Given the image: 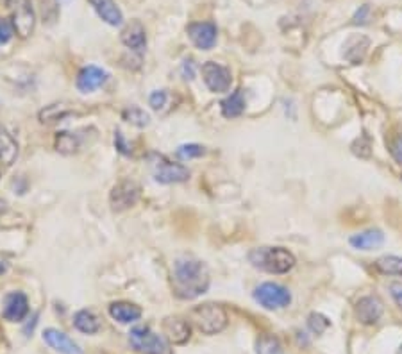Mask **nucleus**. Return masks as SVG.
Masks as SVG:
<instances>
[{
    "mask_svg": "<svg viewBox=\"0 0 402 354\" xmlns=\"http://www.w3.org/2000/svg\"><path fill=\"white\" fill-rule=\"evenodd\" d=\"M163 331L170 342L174 344H184V342L190 340V326L188 322H184L181 319H165L163 322Z\"/></svg>",
    "mask_w": 402,
    "mask_h": 354,
    "instance_id": "obj_19",
    "label": "nucleus"
},
{
    "mask_svg": "<svg viewBox=\"0 0 402 354\" xmlns=\"http://www.w3.org/2000/svg\"><path fill=\"white\" fill-rule=\"evenodd\" d=\"M66 115H68V110H66L65 106L52 104L41 111L40 120H41V124H54V122H59V120H63Z\"/></svg>",
    "mask_w": 402,
    "mask_h": 354,
    "instance_id": "obj_25",
    "label": "nucleus"
},
{
    "mask_svg": "<svg viewBox=\"0 0 402 354\" xmlns=\"http://www.w3.org/2000/svg\"><path fill=\"white\" fill-rule=\"evenodd\" d=\"M8 9L11 13V23L18 36L27 38L34 31V9H32L31 0H8Z\"/></svg>",
    "mask_w": 402,
    "mask_h": 354,
    "instance_id": "obj_5",
    "label": "nucleus"
},
{
    "mask_svg": "<svg viewBox=\"0 0 402 354\" xmlns=\"http://www.w3.org/2000/svg\"><path fill=\"white\" fill-rule=\"evenodd\" d=\"M392 154H394L397 161L402 163V138H399V140L394 144V149H392Z\"/></svg>",
    "mask_w": 402,
    "mask_h": 354,
    "instance_id": "obj_35",
    "label": "nucleus"
},
{
    "mask_svg": "<svg viewBox=\"0 0 402 354\" xmlns=\"http://www.w3.org/2000/svg\"><path fill=\"white\" fill-rule=\"evenodd\" d=\"M204 154V147L195 144L190 145H181L179 149H177V156L183 157V159H192V157H199Z\"/></svg>",
    "mask_w": 402,
    "mask_h": 354,
    "instance_id": "obj_29",
    "label": "nucleus"
},
{
    "mask_svg": "<svg viewBox=\"0 0 402 354\" xmlns=\"http://www.w3.org/2000/svg\"><path fill=\"white\" fill-rule=\"evenodd\" d=\"M258 354H284L283 347H281L279 340L270 335H265L258 340V346H256Z\"/></svg>",
    "mask_w": 402,
    "mask_h": 354,
    "instance_id": "obj_26",
    "label": "nucleus"
},
{
    "mask_svg": "<svg viewBox=\"0 0 402 354\" xmlns=\"http://www.w3.org/2000/svg\"><path fill=\"white\" fill-rule=\"evenodd\" d=\"M29 313V301H27L26 293L22 292H11L6 295L4 299V319L9 322H22Z\"/></svg>",
    "mask_w": 402,
    "mask_h": 354,
    "instance_id": "obj_11",
    "label": "nucleus"
},
{
    "mask_svg": "<svg viewBox=\"0 0 402 354\" xmlns=\"http://www.w3.org/2000/svg\"><path fill=\"white\" fill-rule=\"evenodd\" d=\"M188 36L201 50H210L217 43V26L211 22H197L188 26Z\"/></svg>",
    "mask_w": 402,
    "mask_h": 354,
    "instance_id": "obj_10",
    "label": "nucleus"
},
{
    "mask_svg": "<svg viewBox=\"0 0 402 354\" xmlns=\"http://www.w3.org/2000/svg\"><path fill=\"white\" fill-rule=\"evenodd\" d=\"M56 149L63 154H72L79 149V140L70 132H59L56 138Z\"/></svg>",
    "mask_w": 402,
    "mask_h": 354,
    "instance_id": "obj_24",
    "label": "nucleus"
},
{
    "mask_svg": "<svg viewBox=\"0 0 402 354\" xmlns=\"http://www.w3.org/2000/svg\"><path fill=\"white\" fill-rule=\"evenodd\" d=\"M397 354H402V346L399 347V351H397Z\"/></svg>",
    "mask_w": 402,
    "mask_h": 354,
    "instance_id": "obj_36",
    "label": "nucleus"
},
{
    "mask_svg": "<svg viewBox=\"0 0 402 354\" xmlns=\"http://www.w3.org/2000/svg\"><path fill=\"white\" fill-rule=\"evenodd\" d=\"M308 326H310V329L313 333H316V335H322L325 329L331 326V322H329L323 315H320V313H311L310 315V319H308Z\"/></svg>",
    "mask_w": 402,
    "mask_h": 354,
    "instance_id": "obj_28",
    "label": "nucleus"
},
{
    "mask_svg": "<svg viewBox=\"0 0 402 354\" xmlns=\"http://www.w3.org/2000/svg\"><path fill=\"white\" fill-rule=\"evenodd\" d=\"M74 324H75V328L79 329V331L88 333V335H93V333H97L99 329H101L99 319H97L92 311H88V310L77 311L74 317Z\"/></svg>",
    "mask_w": 402,
    "mask_h": 354,
    "instance_id": "obj_22",
    "label": "nucleus"
},
{
    "mask_svg": "<svg viewBox=\"0 0 402 354\" xmlns=\"http://www.w3.org/2000/svg\"><path fill=\"white\" fill-rule=\"evenodd\" d=\"M383 315V302L377 297H361L356 304V317L361 324H374Z\"/></svg>",
    "mask_w": 402,
    "mask_h": 354,
    "instance_id": "obj_14",
    "label": "nucleus"
},
{
    "mask_svg": "<svg viewBox=\"0 0 402 354\" xmlns=\"http://www.w3.org/2000/svg\"><path fill=\"white\" fill-rule=\"evenodd\" d=\"M245 111V97L241 90H237L222 102V115L225 118H237Z\"/></svg>",
    "mask_w": 402,
    "mask_h": 354,
    "instance_id": "obj_20",
    "label": "nucleus"
},
{
    "mask_svg": "<svg viewBox=\"0 0 402 354\" xmlns=\"http://www.w3.org/2000/svg\"><path fill=\"white\" fill-rule=\"evenodd\" d=\"M192 322L197 326L199 331L204 335H217L228 326V313L219 304H202V306L193 308L190 313Z\"/></svg>",
    "mask_w": 402,
    "mask_h": 354,
    "instance_id": "obj_3",
    "label": "nucleus"
},
{
    "mask_svg": "<svg viewBox=\"0 0 402 354\" xmlns=\"http://www.w3.org/2000/svg\"><path fill=\"white\" fill-rule=\"evenodd\" d=\"M202 77H204L205 86L214 93L228 92L231 88L232 75L228 66H222L214 61H208L202 66Z\"/></svg>",
    "mask_w": 402,
    "mask_h": 354,
    "instance_id": "obj_7",
    "label": "nucleus"
},
{
    "mask_svg": "<svg viewBox=\"0 0 402 354\" xmlns=\"http://www.w3.org/2000/svg\"><path fill=\"white\" fill-rule=\"evenodd\" d=\"M183 75L184 79H193V61L192 59H186V61L183 63Z\"/></svg>",
    "mask_w": 402,
    "mask_h": 354,
    "instance_id": "obj_34",
    "label": "nucleus"
},
{
    "mask_svg": "<svg viewBox=\"0 0 402 354\" xmlns=\"http://www.w3.org/2000/svg\"><path fill=\"white\" fill-rule=\"evenodd\" d=\"M166 99H168V95H166V92H163V90H161V92H154L152 95H150L149 102H150V106H152L154 110L159 111L166 106Z\"/></svg>",
    "mask_w": 402,
    "mask_h": 354,
    "instance_id": "obj_31",
    "label": "nucleus"
},
{
    "mask_svg": "<svg viewBox=\"0 0 402 354\" xmlns=\"http://www.w3.org/2000/svg\"><path fill=\"white\" fill-rule=\"evenodd\" d=\"M122 41L125 47L132 48L136 52H143L145 45H147V36H145V29L138 20L131 22L122 31Z\"/></svg>",
    "mask_w": 402,
    "mask_h": 354,
    "instance_id": "obj_16",
    "label": "nucleus"
},
{
    "mask_svg": "<svg viewBox=\"0 0 402 354\" xmlns=\"http://www.w3.org/2000/svg\"><path fill=\"white\" fill-rule=\"evenodd\" d=\"M108 81V72H104L99 66H84L77 75V88L83 93H92L102 86Z\"/></svg>",
    "mask_w": 402,
    "mask_h": 354,
    "instance_id": "obj_12",
    "label": "nucleus"
},
{
    "mask_svg": "<svg viewBox=\"0 0 402 354\" xmlns=\"http://www.w3.org/2000/svg\"><path fill=\"white\" fill-rule=\"evenodd\" d=\"M14 27L13 23L6 20V18H0V45L8 43L9 39L13 38Z\"/></svg>",
    "mask_w": 402,
    "mask_h": 354,
    "instance_id": "obj_30",
    "label": "nucleus"
},
{
    "mask_svg": "<svg viewBox=\"0 0 402 354\" xmlns=\"http://www.w3.org/2000/svg\"><path fill=\"white\" fill-rule=\"evenodd\" d=\"M172 286L179 299H197L199 295L210 288V271L201 259L184 256L174 265L172 272Z\"/></svg>",
    "mask_w": 402,
    "mask_h": 354,
    "instance_id": "obj_1",
    "label": "nucleus"
},
{
    "mask_svg": "<svg viewBox=\"0 0 402 354\" xmlns=\"http://www.w3.org/2000/svg\"><path fill=\"white\" fill-rule=\"evenodd\" d=\"M129 340L131 346L134 347L138 353L143 354H170L168 344L165 338L158 333H154L152 329L147 326H138L129 333Z\"/></svg>",
    "mask_w": 402,
    "mask_h": 354,
    "instance_id": "obj_4",
    "label": "nucleus"
},
{
    "mask_svg": "<svg viewBox=\"0 0 402 354\" xmlns=\"http://www.w3.org/2000/svg\"><path fill=\"white\" fill-rule=\"evenodd\" d=\"M154 179L161 184L184 183L190 179V170L181 163H172L165 157H158L154 163Z\"/></svg>",
    "mask_w": 402,
    "mask_h": 354,
    "instance_id": "obj_8",
    "label": "nucleus"
},
{
    "mask_svg": "<svg viewBox=\"0 0 402 354\" xmlns=\"http://www.w3.org/2000/svg\"><path fill=\"white\" fill-rule=\"evenodd\" d=\"M18 156V145L6 131H0V165H11Z\"/></svg>",
    "mask_w": 402,
    "mask_h": 354,
    "instance_id": "obj_21",
    "label": "nucleus"
},
{
    "mask_svg": "<svg viewBox=\"0 0 402 354\" xmlns=\"http://www.w3.org/2000/svg\"><path fill=\"white\" fill-rule=\"evenodd\" d=\"M368 13H370V8H368V6H363V8L358 11V13L354 14V23H365V22H367Z\"/></svg>",
    "mask_w": 402,
    "mask_h": 354,
    "instance_id": "obj_33",
    "label": "nucleus"
},
{
    "mask_svg": "<svg viewBox=\"0 0 402 354\" xmlns=\"http://www.w3.org/2000/svg\"><path fill=\"white\" fill-rule=\"evenodd\" d=\"M390 292H392V297L395 299L399 306L402 308V284L401 283H392L390 284Z\"/></svg>",
    "mask_w": 402,
    "mask_h": 354,
    "instance_id": "obj_32",
    "label": "nucleus"
},
{
    "mask_svg": "<svg viewBox=\"0 0 402 354\" xmlns=\"http://www.w3.org/2000/svg\"><path fill=\"white\" fill-rule=\"evenodd\" d=\"M43 340L47 342L48 346L56 349L57 353L61 354H83V349H81L74 340H72L66 333L57 331V329H45L43 331Z\"/></svg>",
    "mask_w": 402,
    "mask_h": 354,
    "instance_id": "obj_13",
    "label": "nucleus"
},
{
    "mask_svg": "<svg viewBox=\"0 0 402 354\" xmlns=\"http://www.w3.org/2000/svg\"><path fill=\"white\" fill-rule=\"evenodd\" d=\"M254 299L267 310H281L292 302V293L277 283H263L254 290Z\"/></svg>",
    "mask_w": 402,
    "mask_h": 354,
    "instance_id": "obj_6",
    "label": "nucleus"
},
{
    "mask_svg": "<svg viewBox=\"0 0 402 354\" xmlns=\"http://www.w3.org/2000/svg\"><path fill=\"white\" fill-rule=\"evenodd\" d=\"M385 244V235L379 229H368L350 238V245L359 250H376Z\"/></svg>",
    "mask_w": 402,
    "mask_h": 354,
    "instance_id": "obj_17",
    "label": "nucleus"
},
{
    "mask_svg": "<svg viewBox=\"0 0 402 354\" xmlns=\"http://www.w3.org/2000/svg\"><path fill=\"white\" fill-rule=\"evenodd\" d=\"M140 193L141 188L134 183V181H122V183H119L113 190H111L110 195L111 208H113L114 211L127 210V208H131V206H134L136 202H138Z\"/></svg>",
    "mask_w": 402,
    "mask_h": 354,
    "instance_id": "obj_9",
    "label": "nucleus"
},
{
    "mask_svg": "<svg viewBox=\"0 0 402 354\" xmlns=\"http://www.w3.org/2000/svg\"><path fill=\"white\" fill-rule=\"evenodd\" d=\"M92 8L95 9L97 14L104 20L105 23H110L113 27L122 26L123 14L120 8L114 4V0H88Z\"/></svg>",
    "mask_w": 402,
    "mask_h": 354,
    "instance_id": "obj_15",
    "label": "nucleus"
},
{
    "mask_svg": "<svg viewBox=\"0 0 402 354\" xmlns=\"http://www.w3.org/2000/svg\"><path fill=\"white\" fill-rule=\"evenodd\" d=\"M110 315L114 320H119L120 324H129V322H136V320L141 317V310L140 306H136L132 302H113L110 306Z\"/></svg>",
    "mask_w": 402,
    "mask_h": 354,
    "instance_id": "obj_18",
    "label": "nucleus"
},
{
    "mask_svg": "<svg viewBox=\"0 0 402 354\" xmlns=\"http://www.w3.org/2000/svg\"><path fill=\"white\" fill-rule=\"evenodd\" d=\"M249 262L268 274H286L295 267V256L283 247H258L249 254Z\"/></svg>",
    "mask_w": 402,
    "mask_h": 354,
    "instance_id": "obj_2",
    "label": "nucleus"
},
{
    "mask_svg": "<svg viewBox=\"0 0 402 354\" xmlns=\"http://www.w3.org/2000/svg\"><path fill=\"white\" fill-rule=\"evenodd\" d=\"M376 267L383 274L402 275V258H399V256H383L376 262Z\"/></svg>",
    "mask_w": 402,
    "mask_h": 354,
    "instance_id": "obj_23",
    "label": "nucleus"
},
{
    "mask_svg": "<svg viewBox=\"0 0 402 354\" xmlns=\"http://www.w3.org/2000/svg\"><path fill=\"white\" fill-rule=\"evenodd\" d=\"M123 120H127V122L136 127H145L150 124L149 113H145L140 108H131V110L123 111Z\"/></svg>",
    "mask_w": 402,
    "mask_h": 354,
    "instance_id": "obj_27",
    "label": "nucleus"
}]
</instances>
